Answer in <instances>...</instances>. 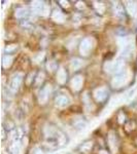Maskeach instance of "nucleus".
I'll use <instances>...</instances> for the list:
<instances>
[{
  "label": "nucleus",
  "instance_id": "aec40b11",
  "mask_svg": "<svg viewBox=\"0 0 137 154\" xmlns=\"http://www.w3.org/2000/svg\"><path fill=\"white\" fill-rule=\"evenodd\" d=\"M46 69H48L49 72H53L58 69V65H57V63L55 61H49L46 63Z\"/></svg>",
  "mask_w": 137,
  "mask_h": 154
},
{
  "label": "nucleus",
  "instance_id": "9b49d317",
  "mask_svg": "<svg viewBox=\"0 0 137 154\" xmlns=\"http://www.w3.org/2000/svg\"><path fill=\"white\" fill-rule=\"evenodd\" d=\"M126 11L130 14L131 17H136L137 16V2L134 1H127L126 4Z\"/></svg>",
  "mask_w": 137,
  "mask_h": 154
},
{
  "label": "nucleus",
  "instance_id": "4be33fe9",
  "mask_svg": "<svg viewBox=\"0 0 137 154\" xmlns=\"http://www.w3.org/2000/svg\"><path fill=\"white\" fill-rule=\"evenodd\" d=\"M73 125L75 126L76 128L81 130V128H84V126L87 125V122L84 120V119H78V120H75V121L73 122Z\"/></svg>",
  "mask_w": 137,
  "mask_h": 154
},
{
  "label": "nucleus",
  "instance_id": "6ab92c4d",
  "mask_svg": "<svg viewBox=\"0 0 137 154\" xmlns=\"http://www.w3.org/2000/svg\"><path fill=\"white\" fill-rule=\"evenodd\" d=\"M44 78H46V75H44L43 72H39L35 77V85L39 86L40 84H42V82L44 81Z\"/></svg>",
  "mask_w": 137,
  "mask_h": 154
},
{
  "label": "nucleus",
  "instance_id": "5701e85b",
  "mask_svg": "<svg viewBox=\"0 0 137 154\" xmlns=\"http://www.w3.org/2000/svg\"><path fill=\"white\" fill-rule=\"evenodd\" d=\"M17 49H18V45L17 44H11V45H7L5 48V51L6 54H11L14 51H17Z\"/></svg>",
  "mask_w": 137,
  "mask_h": 154
},
{
  "label": "nucleus",
  "instance_id": "7ed1b4c3",
  "mask_svg": "<svg viewBox=\"0 0 137 154\" xmlns=\"http://www.w3.org/2000/svg\"><path fill=\"white\" fill-rule=\"evenodd\" d=\"M94 48V40L90 37L84 38L79 43V53L83 57H88Z\"/></svg>",
  "mask_w": 137,
  "mask_h": 154
},
{
  "label": "nucleus",
  "instance_id": "f3484780",
  "mask_svg": "<svg viewBox=\"0 0 137 154\" xmlns=\"http://www.w3.org/2000/svg\"><path fill=\"white\" fill-rule=\"evenodd\" d=\"M92 148H93V142H92V141L84 142V144H81V147H79L81 152H84V153H89Z\"/></svg>",
  "mask_w": 137,
  "mask_h": 154
},
{
  "label": "nucleus",
  "instance_id": "4468645a",
  "mask_svg": "<svg viewBox=\"0 0 137 154\" xmlns=\"http://www.w3.org/2000/svg\"><path fill=\"white\" fill-rule=\"evenodd\" d=\"M84 65V61L81 59L75 58L73 60H71L70 62V69L72 71H78V69H81Z\"/></svg>",
  "mask_w": 137,
  "mask_h": 154
},
{
  "label": "nucleus",
  "instance_id": "393cba45",
  "mask_svg": "<svg viewBox=\"0 0 137 154\" xmlns=\"http://www.w3.org/2000/svg\"><path fill=\"white\" fill-rule=\"evenodd\" d=\"M119 123H123L125 121V115L123 113H119Z\"/></svg>",
  "mask_w": 137,
  "mask_h": 154
},
{
  "label": "nucleus",
  "instance_id": "f8f14e48",
  "mask_svg": "<svg viewBox=\"0 0 137 154\" xmlns=\"http://www.w3.org/2000/svg\"><path fill=\"white\" fill-rule=\"evenodd\" d=\"M52 19L54 20L56 23H63L64 21H65V16L63 14V12L61 11H59V9H54L53 12H52Z\"/></svg>",
  "mask_w": 137,
  "mask_h": 154
},
{
  "label": "nucleus",
  "instance_id": "dca6fc26",
  "mask_svg": "<svg viewBox=\"0 0 137 154\" xmlns=\"http://www.w3.org/2000/svg\"><path fill=\"white\" fill-rule=\"evenodd\" d=\"M12 61H14V58L11 54H5L2 59V66H3L4 69L9 68L12 65Z\"/></svg>",
  "mask_w": 137,
  "mask_h": 154
},
{
  "label": "nucleus",
  "instance_id": "412c9836",
  "mask_svg": "<svg viewBox=\"0 0 137 154\" xmlns=\"http://www.w3.org/2000/svg\"><path fill=\"white\" fill-rule=\"evenodd\" d=\"M114 14H116V17H119V18L124 17V8L121 4H116V8H114Z\"/></svg>",
  "mask_w": 137,
  "mask_h": 154
},
{
  "label": "nucleus",
  "instance_id": "bb28decb",
  "mask_svg": "<svg viewBox=\"0 0 137 154\" xmlns=\"http://www.w3.org/2000/svg\"><path fill=\"white\" fill-rule=\"evenodd\" d=\"M99 154H109V153L106 150H101V151H99Z\"/></svg>",
  "mask_w": 137,
  "mask_h": 154
},
{
  "label": "nucleus",
  "instance_id": "f03ea898",
  "mask_svg": "<svg viewBox=\"0 0 137 154\" xmlns=\"http://www.w3.org/2000/svg\"><path fill=\"white\" fill-rule=\"evenodd\" d=\"M128 79H129L128 72H127V71H123L122 73L114 75V77L113 78V80H111V86H113V88H116V89L121 88L122 86H124L127 83Z\"/></svg>",
  "mask_w": 137,
  "mask_h": 154
},
{
  "label": "nucleus",
  "instance_id": "20e7f679",
  "mask_svg": "<svg viewBox=\"0 0 137 154\" xmlns=\"http://www.w3.org/2000/svg\"><path fill=\"white\" fill-rule=\"evenodd\" d=\"M93 97L98 103H103V102L107 100V98L109 97V89L106 86L96 88L93 93Z\"/></svg>",
  "mask_w": 137,
  "mask_h": 154
},
{
  "label": "nucleus",
  "instance_id": "b1692460",
  "mask_svg": "<svg viewBox=\"0 0 137 154\" xmlns=\"http://www.w3.org/2000/svg\"><path fill=\"white\" fill-rule=\"evenodd\" d=\"M94 6H95L96 11L99 12V14H103L104 11V5L102 3H100V2H94Z\"/></svg>",
  "mask_w": 137,
  "mask_h": 154
},
{
  "label": "nucleus",
  "instance_id": "39448f33",
  "mask_svg": "<svg viewBox=\"0 0 137 154\" xmlns=\"http://www.w3.org/2000/svg\"><path fill=\"white\" fill-rule=\"evenodd\" d=\"M23 78L24 75L20 72H17L14 73V75L11 77V84H9V88L11 89L12 91H17L21 86L22 82H23Z\"/></svg>",
  "mask_w": 137,
  "mask_h": 154
},
{
  "label": "nucleus",
  "instance_id": "ddd939ff",
  "mask_svg": "<svg viewBox=\"0 0 137 154\" xmlns=\"http://www.w3.org/2000/svg\"><path fill=\"white\" fill-rule=\"evenodd\" d=\"M46 4L41 1H33L32 2V11L34 14H42V11L44 9Z\"/></svg>",
  "mask_w": 137,
  "mask_h": 154
},
{
  "label": "nucleus",
  "instance_id": "9d476101",
  "mask_svg": "<svg viewBox=\"0 0 137 154\" xmlns=\"http://www.w3.org/2000/svg\"><path fill=\"white\" fill-rule=\"evenodd\" d=\"M69 103H70L69 98L64 95H60L55 98V105L59 107V108H65L69 105Z\"/></svg>",
  "mask_w": 137,
  "mask_h": 154
},
{
  "label": "nucleus",
  "instance_id": "a878e982",
  "mask_svg": "<svg viewBox=\"0 0 137 154\" xmlns=\"http://www.w3.org/2000/svg\"><path fill=\"white\" fill-rule=\"evenodd\" d=\"M60 3H62V5H63L64 7H68L69 6V4H68V2L67 1H59Z\"/></svg>",
  "mask_w": 137,
  "mask_h": 154
},
{
  "label": "nucleus",
  "instance_id": "2eb2a0df",
  "mask_svg": "<svg viewBox=\"0 0 137 154\" xmlns=\"http://www.w3.org/2000/svg\"><path fill=\"white\" fill-rule=\"evenodd\" d=\"M16 17L18 19H25L29 16V11L26 7H19L16 9Z\"/></svg>",
  "mask_w": 137,
  "mask_h": 154
},
{
  "label": "nucleus",
  "instance_id": "a211bd4d",
  "mask_svg": "<svg viewBox=\"0 0 137 154\" xmlns=\"http://www.w3.org/2000/svg\"><path fill=\"white\" fill-rule=\"evenodd\" d=\"M20 151H21V144L19 141H14L11 146V154H20Z\"/></svg>",
  "mask_w": 137,
  "mask_h": 154
},
{
  "label": "nucleus",
  "instance_id": "6e6552de",
  "mask_svg": "<svg viewBox=\"0 0 137 154\" xmlns=\"http://www.w3.org/2000/svg\"><path fill=\"white\" fill-rule=\"evenodd\" d=\"M107 142H108V146L110 148V151L113 153H116L118 151V147H119V142H118V138H116V135L114 133H109L108 138H107Z\"/></svg>",
  "mask_w": 137,
  "mask_h": 154
},
{
  "label": "nucleus",
  "instance_id": "1a4fd4ad",
  "mask_svg": "<svg viewBox=\"0 0 137 154\" xmlns=\"http://www.w3.org/2000/svg\"><path fill=\"white\" fill-rule=\"evenodd\" d=\"M68 80V73L63 67H60L57 71V82L60 84H65Z\"/></svg>",
  "mask_w": 137,
  "mask_h": 154
},
{
  "label": "nucleus",
  "instance_id": "423d86ee",
  "mask_svg": "<svg viewBox=\"0 0 137 154\" xmlns=\"http://www.w3.org/2000/svg\"><path fill=\"white\" fill-rule=\"evenodd\" d=\"M52 91H53V88H52V85L51 84H46V85L43 86L40 91H39V95H38V101L40 104H46V102L49 100V95L52 94Z\"/></svg>",
  "mask_w": 137,
  "mask_h": 154
},
{
  "label": "nucleus",
  "instance_id": "f257e3e1",
  "mask_svg": "<svg viewBox=\"0 0 137 154\" xmlns=\"http://www.w3.org/2000/svg\"><path fill=\"white\" fill-rule=\"evenodd\" d=\"M124 66H125V62L123 60L119 59L114 62H107L104 65V69H105V72L107 73H113V74H119L122 73L124 70Z\"/></svg>",
  "mask_w": 137,
  "mask_h": 154
},
{
  "label": "nucleus",
  "instance_id": "0eeeda50",
  "mask_svg": "<svg viewBox=\"0 0 137 154\" xmlns=\"http://www.w3.org/2000/svg\"><path fill=\"white\" fill-rule=\"evenodd\" d=\"M70 85L73 91H79L83 88V85H84V76L81 75V74L74 75L70 81Z\"/></svg>",
  "mask_w": 137,
  "mask_h": 154
}]
</instances>
